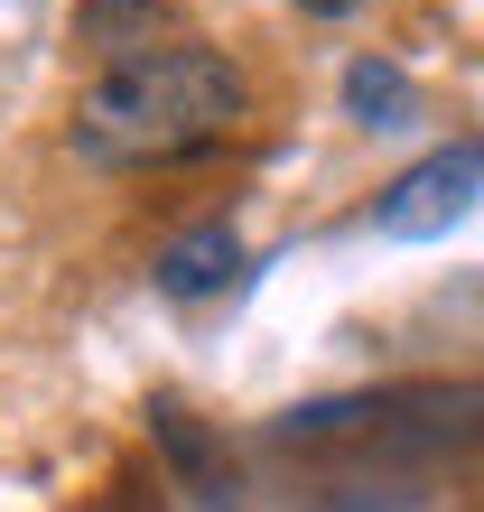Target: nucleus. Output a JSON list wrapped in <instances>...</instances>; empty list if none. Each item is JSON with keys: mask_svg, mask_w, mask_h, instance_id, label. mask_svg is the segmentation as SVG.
Returning <instances> with one entry per match:
<instances>
[{"mask_svg": "<svg viewBox=\"0 0 484 512\" xmlns=\"http://www.w3.org/2000/svg\"><path fill=\"white\" fill-rule=\"evenodd\" d=\"M252 84L224 47H196V38H168L131 56V66H103L94 84L75 94V159L84 168H168V159H196L215 149Z\"/></svg>", "mask_w": 484, "mask_h": 512, "instance_id": "1", "label": "nucleus"}, {"mask_svg": "<svg viewBox=\"0 0 484 512\" xmlns=\"http://www.w3.org/2000/svg\"><path fill=\"white\" fill-rule=\"evenodd\" d=\"M475 205H484V140H438L429 159H410V168L382 187L373 224L391 233V243H429V233L466 224Z\"/></svg>", "mask_w": 484, "mask_h": 512, "instance_id": "2", "label": "nucleus"}, {"mask_svg": "<svg viewBox=\"0 0 484 512\" xmlns=\"http://www.w3.org/2000/svg\"><path fill=\"white\" fill-rule=\"evenodd\" d=\"M149 280H159L168 298H224L242 280V233L233 224H187L177 243H159V261H149Z\"/></svg>", "mask_w": 484, "mask_h": 512, "instance_id": "3", "label": "nucleus"}, {"mask_svg": "<svg viewBox=\"0 0 484 512\" xmlns=\"http://www.w3.org/2000/svg\"><path fill=\"white\" fill-rule=\"evenodd\" d=\"M159 28H168L159 0H84V10H75V47H84V56H103V66H131V56L168 47Z\"/></svg>", "mask_w": 484, "mask_h": 512, "instance_id": "4", "label": "nucleus"}, {"mask_svg": "<svg viewBox=\"0 0 484 512\" xmlns=\"http://www.w3.org/2000/svg\"><path fill=\"white\" fill-rule=\"evenodd\" d=\"M149 438L168 447V466L187 475L205 503H224V485H233V475H224V447L196 429V410H187V401H168V391H159V401H149Z\"/></svg>", "mask_w": 484, "mask_h": 512, "instance_id": "5", "label": "nucleus"}, {"mask_svg": "<svg viewBox=\"0 0 484 512\" xmlns=\"http://www.w3.org/2000/svg\"><path fill=\"white\" fill-rule=\"evenodd\" d=\"M345 112H354L363 131H401L410 112H419V84L391 66V56H354V66H345Z\"/></svg>", "mask_w": 484, "mask_h": 512, "instance_id": "6", "label": "nucleus"}, {"mask_svg": "<svg viewBox=\"0 0 484 512\" xmlns=\"http://www.w3.org/2000/svg\"><path fill=\"white\" fill-rule=\"evenodd\" d=\"M298 10H308V19H345L354 0H298Z\"/></svg>", "mask_w": 484, "mask_h": 512, "instance_id": "7", "label": "nucleus"}]
</instances>
